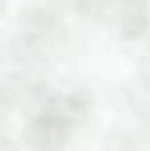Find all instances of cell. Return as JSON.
I'll use <instances>...</instances> for the list:
<instances>
[{"label":"cell","mask_w":150,"mask_h":151,"mask_svg":"<svg viewBox=\"0 0 150 151\" xmlns=\"http://www.w3.org/2000/svg\"><path fill=\"white\" fill-rule=\"evenodd\" d=\"M21 17L26 23L40 27H52L58 23L61 12L54 0H38L27 5Z\"/></svg>","instance_id":"6da1fadb"},{"label":"cell","mask_w":150,"mask_h":151,"mask_svg":"<svg viewBox=\"0 0 150 151\" xmlns=\"http://www.w3.org/2000/svg\"><path fill=\"white\" fill-rule=\"evenodd\" d=\"M149 27V20L144 10H137L122 14L120 25L121 35L126 39H135L142 36Z\"/></svg>","instance_id":"7a4b0ae2"},{"label":"cell","mask_w":150,"mask_h":151,"mask_svg":"<svg viewBox=\"0 0 150 151\" xmlns=\"http://www.w3.org/2000/svg\"><path fill=\"white\" fill-rule=\"evenodd\" d=\"M39 40L31 34H23L14 38L11 43L14 55L19 60H30L39 52Z\"/></svg>","instance_id":"3957f363"},{"label":"cell","mask_w":150,"mask_h":151,"mask_svg":"<svg viewBox=\"0 0 150 151\" xmlns=\"http://www.w3.org/2000/svg\"><path fill=\"white\" fill-rule=\"evenodd\" d=\"M105 0H76V10L81 16H95L104 9Z\"/></svg>","instance_id":"277c9868"},{"label":"cell","mask_w":150,"mask_h":151,"mask_svg":"<svg viewBox=\"0 0 150 151\" xmlns=\"http://www.w3.org/2000/svg\"><path fill=\"white\" fill-rule=\"evenodd\" d=\"M1 2H2V0H0V4H1Z\"/></svg>","instance_id":"5b68a950"}]
</instances>
